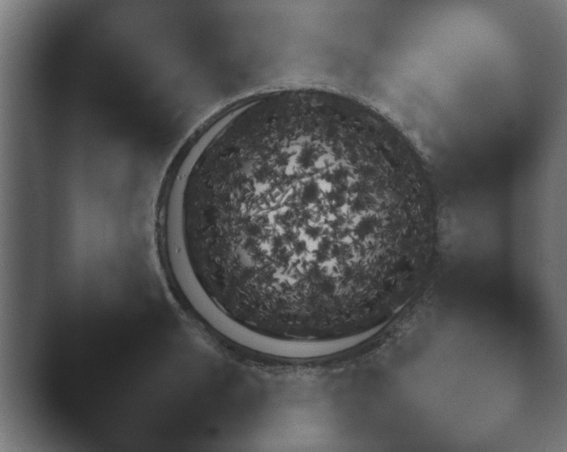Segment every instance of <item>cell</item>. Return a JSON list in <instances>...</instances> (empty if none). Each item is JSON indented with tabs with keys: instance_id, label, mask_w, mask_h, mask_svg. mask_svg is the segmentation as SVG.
Returning a JSON list of instances; mask_svg holds the SVG:
<instances>
[{
	"instance_id": "obj_1",
	"label": "cell",
	"mask_w": 567,
	"mask_h": 452,
	"mask_svg": "<svg viewBox=\"0 0 567 452\" xmlns=\"http://www.w3.org/2000/svg\"><path fill=\"white\" fill-rule=\"evenodd\" d=\"M161 225L201 303L292 334L350 313L369 256L417 249L433 233L430 201L399 138L327 100L268 106L222 128Z\"/></svg>"
}]
</instances>
